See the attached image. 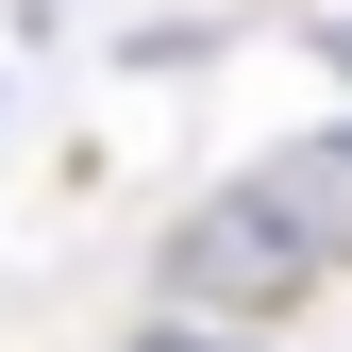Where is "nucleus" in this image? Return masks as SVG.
<instances>
[{
  "mask_svg": "<svg viewBox=\"0 0 352 352\" xmlns=\"http://www.w3.org/2000/svg\"><path fill=\"white\" fill-rule=\"evenodd\" d=\"M168 285H185L201 319H285V302L319 285V235L285 218V185H235V201H201L185 235H168Z\"/></svg>",
  "mask_w": 352,
  "mask_h": 352,
  "instance_id": "nucleus-1",
  "label": "nucleus"
},
{
  "mask_svg": "<svg viewBox=\"0 0 352 352\" xmlns=\"http://www.w3.org/2000/svg\"><path fill=\"white\" fill-rule=\"evenodd\" d=\"M285 201H352V135L336 151H285ZM336 252H352V218H336Z\"/></svg>",
  "mask_w": 352,
  "mask_h": 352,
  "instance_id": "nucleus-2",
  "label": "nucleus"
},
{
  "mask_svg": "<svg viewBox=\"0 0 352 352\" xmlns=\"http://www.w3.org/2000/svg\"><path fill=\"white\" fill-rule=\"evenodd\" d=\"M135 352H235V336H218V319H201V302H185V319H151Z\"/></svg>",
  "mask_w": 352,
  "mask_h": 352,
  "instance_id": "nucleus-3",
  "label": "nucleus"
}]
</instances>
